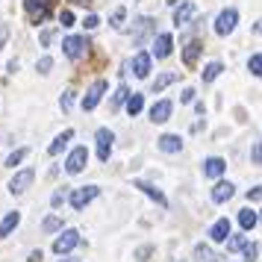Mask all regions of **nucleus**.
<instances>
[{
    "instance_id": "1",
    "label": "nucleus",
    "mask_w": 262,
    "mask_h": 262,
    "mask_svg": "<svg viewBox=\"0 0 262 262\" xmlns=\"http://www.w3.org/2000/svg\"><path fill=\"white\" fill-rule=\"evenodd\" d=\"M24 9H27V21L30 24H41L50 15V9H53V0H24Z\"/></svg>"
},
{
    "instance_id": "2",
    "label": "nucleus",
    "mask_w": 262,
    "mask_h": 262,
    "mask_svg": "<svg viewBox=\"0 0 262 262\" xmlns=\"http://www.w3.org/2000/svg\"><path fill=\"white\" fill-rule=\"evenodd\" d=\"M97 194H100V189H97V186H83V189H74L68 201H71V206L77 209V212H80V209H85L89 203L95 201Z\"/></svg>"
},
{
    "instance_id": "3",
    "label": "nucleus",
    "mask_w": 262,
    "mask_h": 262,
    "mask_svg": "<svg viewBox=\"0 0 262 262\" xmlns=\"http://www.w3.org/2000/svg\"><path fill=\"white\" fill-rule=\"evenodd\" d=\"M95 142H97V156H100V162H109L112 142H115V133L106 130V127H100V130L95 133Z\"/></svg>"
},
{
    "instance_id": "4",
    "label": "nucleus",
    "mask_w": 262,
    "mask_h": 262,
    "mask_svg": "<svg viewBox=\"0 0 262 262\" xmlns=\"http://www.w3.org/2000/svg\"><path fill=\"white\" fill-rule=\"evenodd\" d=\"M62 48H65V56L68 59H80V56H85V50H89V41H85V36H68L62 41Z\"/></svg>"
},
{
    "instance_id": "5",
    "label": "nucleus",
    "mask_w": 262,
    "mask_h": 262,
    "mask_svg": "<svg viewBox=\"0 0 262 262\" xmlns=\"http://www.w3.org/2000/svg\"><path fill=\"white\" fill-rule=\"evenodd\" d=\"M236 21H238L236 9H224V12L215 18V33H218V36H230V33L236 30Z\"/></svg>"
},
{
    "instance_id": "6",
    "label": "nucleus",
    "mask_w": 262,
    "mask_h": 262,
    "mask_svg": "<svg viewBox=\"0 0 262 262\" xmlns=\"http://www.w3.org/2000/svg\"><path fill=\"white\" fill-rule=\"evenodd\" d=\"M33 180H36V171H33V168H24V171H18V174L12 177L9 191H12V194H24V191L33 186Z\"/></svg>"
},
{
    "instance_id": "7",
    "label": "nucleus",
    "mask_w": 262,
    "mask_h": 262,
    "mask_svg": "<svg viewBox=\"0 0 262 262\" xmlns=\"http://www.w3.org/2000/svg\"><path fill=\"white\" fill-rule=\"evenodd\" d=\"M80 242H83V238H80V233H77V230H65V233H59V238L53 242V250H56V253L62 256V253L74 250L77 245H80Z\"/></svg>"
},
{
    "instance_id": "8",
    "label": "nucleus",
    "mask_w": 262,
    "mask_h": 262,
    "mask_svg": "<svg viewBox=\"0 0 262 262\" xmlns=\"http://www.w3.org/2000/svg\"><path fill=\"white\" fill-rule=\"evenodd\" d=\"M109 85H106V80H95V85L85 92V97H83V109L85 112H92V109L100 103V97H103V92H106Z\"/></svg>"
},
{
    "instance_id": "9",
    "label": "nucleus",
    "mask_w": 262,
    "mask_h": 262,
    "mask_svg": "<svg viewBox=\"0 0 262 262\" xmlns=\"http://www.w3.org/2000/svg\"><path fill=\"white\" fill-rule=\"evenodd\" d=\"M85 162H89V150H85V147H77V150L65 159V171H68V174H80L85 168Z\"/></svg>"
},
{
    "instance_id": "10",
    "label": "nucleus",
    "mask_w": 262,
    "mask_h": 262,
    "mask_svg": "<svg viewBox=\"0 0 262 262\" xmlns=\"http://www.w3.org/2000/svg\"><path fill=\"white\" fill-rule=\"evenodd\" d=\"M171 48H174V38H171V33H159V36H154V56H156V59H165V56H171Z\"/></svg>"
},
{
    "instance_id": "11",
    "label": "nucleus",
    "mask_w": 262,
    "mask_h": 262,
    "mask_svg": "<svg viewBox=\"0 0 262 262\" xmlns=\"http://www.w3.org/2000/svg\"><path fill=\"white\" fill-rule=\"evenodd\" d=\"M171 112H174V103H171V100H159V103L150 106V121H154V124H165V121L171 118Z\"/></svg>"
},
{
    "instance_id": "12",
    "label": "nucleus",
    "mask_w": 262,
    "mask_h": 262,
    "mask_svg": "<svg viewBox=\"0 0 262 262\" xmlns=\"http://www.w3.org/2000/svg\"><path fill=\"white\" fill-rule=\"evenodd\" d=\"M194 15H198V6H194L191 0H186V3L180 6L177 12H174V24H177V27H186L191 18H194Z\"/></svg>"
},
{
    "instance_id": "13",
    "label": "nucleus",
    "mask_w": 262,
    "mask_h": 262,
    "mask_svg": "<svg viewBox=\"0 0 262 262\" xmlns=\"http://www.w3.org/2000/svg\"><path fill=\"white\" fill-rule=\"evenodd\" d=\"M133 71H136V77L139 80H144L147 74H150V53H136V59H133Z\"/></svg>"
},
{
    "instance_id": "14",
    "label": "nucleus",
    "mask_w": 262,
    "mask_h": 262,
    "mask_svg": "<svg viewBox=\"0 0 262 262\" xmlns=\"http://www.w3.org/2000/svg\"><path fill=\"white\" fill-rule=\"evenodd\" d=\"M156 144H159V150H165V154H177L180 147H183V139H180V136H174V133H165V136H162Z\"/></svg>"
},
{
    "instance_id": "15",
    "label": "nucleus",
    "mask_w": 262,
    "mask_h": 262,
    "mask_svg": "<svg viewBox=\"0 0 262 262\" xmlns=\"http://www.w3.org/2000/svg\"><path fill=\"white\" fill-rule=\"evenodd\" d=\"M233 194H236V186H233V183H218V186L212 189V201L215 203H227Z\"/></svg>"
},
{
    "instance_id": "16",
    "label": "nucleus",
    "mask_w": 262,
    "mask_h": 262,
    "mask_svg": "<svg viewBox=\"0 0 262 262\" xmlns=\"http://www.w3.org/2000/svg\"><path fill=\"white\" fill-rule=\"evenodd\" d=\"M224 168H227L224 159H218V156H209V159L203 162V174H206V177H221V174H224Z\"/></svg>"
},
{
    "instance_id": "17",
    "label": "nucleus",
    "mask_w": 262,
    "mask_h": 262,
    "mask_svg": "<svg viewBox=\"0 0 262 262\" xmlns=\"http://www.w3.org/2000/svg\"><path fill=\"white\" fill-rule=\"evenodd\" d=\"M133 186H136V189H142L144 194H147V198H154L156 203H159V206H165V194H162V191L159 189H154V186H150V183H142V180H136V183H133Z\"/></svg>"
},
{
    "instance_id": "18",
    "label": "nucleus",
    "mask_w": 262,
    "mask_h": 262,
    "mask_svg": "<svg viewBox=\"0 0 262 262\" xmlns=\"http://www.w3.org/2000/svg\"><path fill=\"white\" fill-rule=\"evenodd\" d=\"M227 236H230V221H227V218L215 221L212 230H209V238H212V242H224Z\"/></svg>"
},
{
    "instance_id": "19",
    "label": "nucleus",
    "mask_w": 262,
    "mask_h": 262,
    "mask_svg": "<svg viewBox=\"0 0 262 262\" xmlns=\"http://www.w3.org/2000/svg\"><path fill=\"white\" fill-rule=\"evenodd\" d=\"M18 224H21V212H9L6 218H3V224H0V238H6Z\"/></svg>"
},
{
    "instance_id": "20",
    "label": "nucleus",
    "mask_w": 262,
    "mask_h": 262,
    "mask_svg": "<svg viewBox=\"0 0 262 262\" xmlns=\"http://www.w3.org/2000/svg\"><path fill=\"white\" fill-rule=\"evenodd\" d=\"M71 139H74V130H65L62 136H56V139H53V144L48 147V154H50V156H56L59 150H65V144L71 142Z\"/></svg>"
},
{
    "instance_id": "21",
    "label": "nucleus",
    "mask_w": 262,
    "mask_h": 262,
    "mask_svg": "<svg viewBox=\"0 0 262 262\" xmlns=\"http://www.w3.org/2000/svg\"><path fill=\"white\" fill-rule=\"evenodd\" d=\"M201 50H203L201 41H191V45H186V50H183V62L191 68V65L198 62V56H201Z\"/></svg>"
},
{
    "instance_id": "22",
    "label": "nucleus",
    "mask_w": 262,
    "mask_h": 262,
    "mask_svg": "<svg viewBox=\"0 0 262 262\" xmlns=\"http://www.w3.org/2000/svg\"><path fill=\"white\" fill-rule=\"evenodd\" d=\"M238 224H242V230H253V227L259 224V215L253 212V209H242L238 212Z\"/></svg>"
},
{
    "instance_id": "23",
    "label": "nucleus",
    "mask_w": 262,
    "mask_h": 262,
    "mask_svg": "<svg viewBox=\"0 0 262 262\" xmlns=\"http://www.w3.org/2000/svg\"><path fill=\"white\" fill-rule=\"evenodd\" d=\"M139 33H136V45H142L147 33H154V18H139Z\"/></svg>"
},
{
    "instance_id": "24",
    "label": "nucleus",
    "mask_w": 262,
    "mask_h": 262,
    "mask_svg": "<svg viewBox=\"0 0 262 262\" xmlns=\"http://www.w3.org/2000/svg\"><path fill=\"white\" fill-rule=\"evenodd\" d=\"M144 109V95H133L127 97V112H130V118H136L139 112Z\"/></svg>"
},
{
    "instance_id": "25",
    "label": "nucleus",
    "mask_w": 262,
    "mask_h": 262,
    "mask_svg": "<svg viewBox=\"0 0 262 262\" xmlns=\"http://www.w3.org/2000/svg\"><path fill=\"white\" fill-rule=\"evenodd\" d=\"M221 71H224V65H221V62H209V65L203 68V83H212Z\"/></svg>"
},
{
    "instance_id": "26",
    "label": "nucleus",
    "mask_w": 262,
    "mask_h": 262,
    "mask_svg": "<svg viewBox=\"0 0 262 262\" xmlns=\"http://www.w3.org/2000/svg\"><path fill=\"white\" fill-rule=\"evenodd\" d=\"M171 83H177V74H174V71L162 74V77H159V80H156V83H154V95H159V92H162L165 85H171Z\"/></svg>"
},
{
    "instance_id": "27",
    "label": "nucleus",
    "mask_w": 262,
    "mask_h": 262,
    "mask_svg": "<svg viewBox=\"0 0 262 262\" xmlns=\"http://www.w3.org/2000/svg\"><path fill=\"white\" fill-rule=\"evenodd\" d=\"M194 256H198V262H215V253L206 248V245H198V248H194Z\"/></svg>"
},
{
    "instance_id": "28",
    "label": "nucleus",
    "mask_w": 262,
    "mask_h": 262,
    "mask_svg": "<svg viewBox=\"0 0 262 262\" xmlns=\"http://www.w3.org/2000/svg\"><path fill=\"white\" fill-rule=\"evenodd\" d=\"M130 97V92H127V85H118V92H115V97H112V109H118L124 100Z\"/></svg>"
},
{
    "instance_id": "29",
    "label": "nucleus",
    "mask_w": 262,
    "mask_h": 262,
    "mask_svg": "<svg viewBox=\"0 0 262 262\" xmlns=\"http://www.w3.org/2000/svg\"><path fill=\"white\" fill-rule=\"evenodd\" d=\"M224 242H227V250H242L245 245H248L245 236H233V238H224Z\"/></svg>"
},
{
    "instance_id": "30",
    "label": "nucleus",
    "mask_w": 262,
    "mask_h": 262,
    "mask_svg": "<svg viewBox=\"0 0 262 262\" xmlns=\"http://www.w3.org/2000/svg\"><path fill=\"white\" fill-rule=\"evenodd\" d=\"M248 68H250V74H253V77H259V74H262V56H259V53H253V56H250Z\"/></svg>"
},
{
    "instance_id": "31",
    "label": "nucleus",
    "mask_w": 262,
    "mask_h": 262,
    "mask_svg": "<svg viewBox=\"0 0 262 262\" xmlns=\"http://www.w3.org/2000/svg\"><path fill=\"white\" fill-rule=\"evenodd\" d=\"M41 227H45V233H56V230H62V221L56 218V215H50V218H48Z\"/></svg>"
},
{
    "instance_id": "32",
    "label": "nucleus",
    "mask_w": 262,
    "mask_h": 262,
    "mask_svg": "<svg viewBox=\"0 0 262 262\" xmlns=\"http://www.w3.org/2000/svg\"><path fill=\"white\" fill-rule=\"evenodd\" d=\"M242 250H245V262H253L259 256V245H256V242H253V245H245Z\"/></svg>"
},
{
    "instance_id": "33",
    "label": "nucleus",
    "mask_w": 262,
    "mask_h": 262,
    "mask_svg": "<svg viewBox=\"0 0 262 262\" xmlns=\"http://www.w3.org/2000/svg\"><path fill=\"white\" fill-rule=\"evenodd\" d=\"M24 156H27V147H21V150H15V154H9V159H6V165L15 168L18 162H24Z\"/></svg>"
},
{
    "instance_id": "34",
    "label": "nucleus",
    "mask_w": 262,
    "mask_h": 262,
    "mask_svg": "<svg viewBox=\"0 0 262 262\" xmlns=\"http://www.w3.org/2000/svg\"><path fill=\"white\" fill-rule=\"evenodd\" d=\"M50 68H53V59H50V56H41V59L36 62V71L38 74H50Z\"/></svg>"
},
{
    "instance_id": "35",
    "label": "nucleus",
    "mask_w": 262,
    "mask_h": 262,
    "mask_svg": "<svg viewBox=\"0 0 262 262\" xmlns=\"http://www.w3.org/2000/svg\"><path fill=\"white\" fill-rule=\"evenodd\" d=\"M124 18H127V9H124V6H121V9H115V12H112V27H121V21H124Z\"/></svg>"
},
{
    "instance_id": "36",
    "label": "nucleus",
    "mask_w": 262,
    "mask_h": 262,
    "mask_svg": "<svg viewBox=\"0 0 262 262\" xmlns=\"http://www.w3.org/2000/svg\"><path fill=\"white\" fill-rule=\"evenodd\" d=\"M59 24L62 27H74V15L68 12V9H65V12H59Z\"/></svg>"
},
{
    "instance_id": "37",
    "label": "nucleus",
    "mask_w": 262,
    "mask_h": 262,
    "mask_svg": "<svg viewBox=\"0 0 262 262\" xmlns=\"http://www.w3.org/2000/svg\"><path fill=\"white\" fill-rule=\"evenodd\" d=\"M194 100V89H183V95H180V103H191Z\"/></svg>"
},
{
    "instance_id": "38",
    "label": "nucleus",
    "mask_w": 262,
    "mask_h": 262,
    "mask_svg": "<svg viewBox=\"0 0 262 262\" xmlns=\"http://www.w3.org/2000/svg\"><path fill=\"white\" fill-rule=\"evenodd\" d=\"M97 24H100V21H97V15H85V21H83L85 30H95Z\"/></svg>"
},
{
    "instance_id": "39",
    "label": "nucleus",
    "mask_w": 262,
    "mask_h": 262,
    "mask_svg": "<svg viewBox=\"0 0 262 262\" xmlns=\"http://www.w3.org/2000/svg\"><path fill=\"white\" fill-rule=\"evenodd\" d=\"M71 103H74V92H65L62 95V109H71Z\"/></svg>"
},
{
    "instance_id": "40",
    "label": "nucleus",
    "mask_w": 262,
    "mask_h": 262,
    "mask_svg": "<svg viewBox=\"0 0 262 262\" xmlns=\"http://www.w3.org/2000/svg\"><path fill=\"white\" fill-rule=\"evenodd\" d=\"M6 38H9V27L0 24V50H3V45H6Z\"/></svg>"
},
{
    "instance_id": "41",
    "label": "nucleus",
    "mask_w": 262,
    "mask_h": 262,
    "mask_svg": "<svg viewBox=\"0 0 262 262\" xmlns=\"http://www.w3.org/2000/svg\"><path fill=\"white\" fill-rule=\"evenodd\" d=\"M150 253H154V248H142L139 253H136V259H139V262H144L147 256H150Z\"/></svg>"
},
{
    "instance_id": "42",
    "label": "nucleus",
    "mask_w": 262,
    "mask_h": 262,
    "mask_svg": "<svg viewBox=\"0 0 262 262\" xmlns=\"http://www.w3.org/2000/svg\"><path fill=\"white\" fill-rule=\"evenodd\" d=\"M50 41H53V33H50V30L48 33H41V48H48Z\"/></svg>"
},
{
    "instance_id": "43",
    "label": "nucleus",
    "mask_w": 262,
    "mask_h": 262,
    "mask_svg": "<svg viewBox=\"0 0 262 262\" xmlns=\"http://www.w3.org/2000/svg\"><path fill=\"white\" fill-rule=\"evenodd\" d=\"M62 201H65V194H62V191H56V194L50 198V203H53V206H62Z\"/></svg>"
},
{
    "instance_id": "44",
    "label": "nucleus",
    "mask_w": 262,
    "mask_h": 262,
    "mask_svg": "<svg viewBox=\"0 0 262 262\" xmlns=\"http://www.w3.org/2000/svg\"><path fill=\"white\" fill-rule=\"evenodd\" d=\"M259 159H262V147H259V144H253V162L259 165Z\"/></svg>"
},
{
    "instance_id": "45",
    "label": "nucleus",
    "mask_w": 262,
    "mask_h": 262,
    "mask_svg": "<svg viewBox=\"0 0 262 262\" xmlns=\"http://www.w3.org/2000/svg\"><path fill=\"white\" fill-rule=\"evenodd\" d=\"M248 201H259V186H256V189H250V191H248Z\"/></svg>"
},
{
    "instance_id": "46",
    "label": "nucleus",
    "mask_w": 262,
    "mask_h": 262,
    "mask_svg": "<svg viewBox=\"0 0 262 262\" xmlns=\"http://www.w3.org/2000/svg\"><path fill=\"white\" fill-rule=\"evenodd\" d=\"M27 262H41V250H33V253H30V259Z\"/></svg>"
},
{
    "instance_id": "47",
    "label": "nucleus",
    "mask_w": 262,
    "mask_h": 262,
    "mask_svg": "<svg viewBox=\"0 0 262 262\" xmlns=\"http://www.w3.org/2000/svg\"><path fill=\"white\" fill-rule=\"evenodd\" d=\"M59 262H80L77 256H65V259H59Z\"/></svg>"
},
{
    "instance_id": "48",
    "label": "nucleus",
    "mask_w": 262,
    "mask_h": 262,
    "mask_svg": "<svg viewBox=\"0 0 262 262\" xmlns=\"http://www.w3.org/2000/svg\"><path fill=\"white\" fill-rule=\"evenodd\" d=\"M74 3H80V6H85V3H92V0H74Z\"/></svg>"
}]
</instances>
